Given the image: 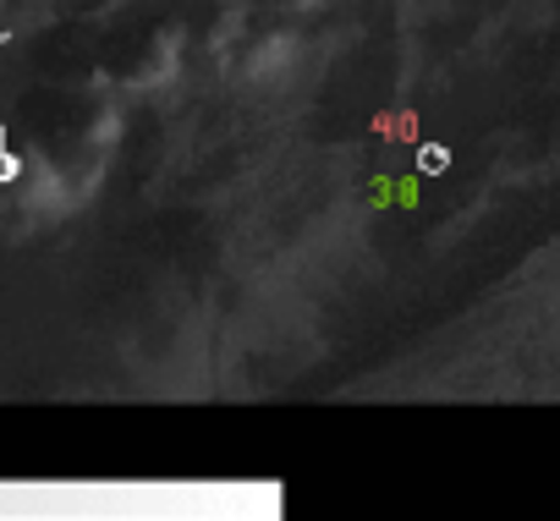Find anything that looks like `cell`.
Returning <instances> with one entry per match:
<instances>
[{"mask_svg":"<svg viewBox=\"0 0 560 521\" xmlns=\"http://www.w3.org/2000/svg\"><path fill=\"white\" fill-rule=\"evenodd\" d=\"M23 176V159L12 154V143H7V105H0V187H12Z\"/></svg>","mask_w":560,"mask_h":521,"instance_id":"1","label":"cell"},{"mask_svg":"<svg viewBox=\"0 0 560 521\" xmlns=\"http://www.w3.org/2000/svg\"><path fill=\"white\" fill-rule=\"evenodd\" d=\"M445 165H451V149H440V143H429V149L418 154V170H423V176H440Z\"/></svg>","mask_w":560,"mask_h":521,"instance_id":"2","label":"cell"}]
</instances>
